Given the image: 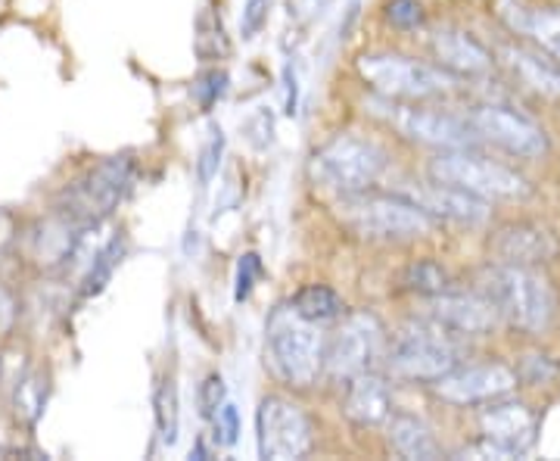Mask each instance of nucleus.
<instances>
[{
    "label": "nucleus",
    "mask_w": 560,
    "mask_h": 461,
    "mask_svg": "<svg viewBox=\"0 0 560 461\" xmlns=\"http://www.w3.org/2000/svg\"><path fill=\"white\" fill-rule=\"evenodd\" d=\"M337 221L361 241H415L436 231V219L401 194H349L337 200Z\"/></svg>",
    "instance_id": "obj_1"
},
{
    "label": "nucleus",
    "mask_w": 560,
    "mask_h": 461,
    "mask_svg": "<svg viewBox=\"0 0 560 461\" xmlns=\"http://www.w3.org/2000/svg\"><path fill=\"white\" fill-rule=\"evenodd\" d=\"M324 334L293 306H278L265 327V359L287 387L305 390L324 371Z\"/></svg>",
    "instance_id": "obj_2"
},
{
    "label": "nucleus",
    "mask_w": 560,
    "mask_h": 461,
    "mask_svg": "<svg viewBox=\"0 0 560 461\" xmlns=\"http://www.w3.org/2000/svg\"><path fill=\"white\" fill-rule=\"evenodd\" d=\"M482 297L495 306L501 319L526 334H541L555 321V293L548 281L526 265L495 262L482 275Z\"/></svg>",
    "instance_id": "obj_3"
},
{
    "label": "nucleus",
    "mask_w": 560,
    "mask_h": 461,
    "mask_svg": "<svg viewBox=\"0 0 560 461\" xmlns=\"http://www.w3.org/2000/svg\"><path fill=\"white\" fill-rule=\"evenodd\" d=\"M383 169H386V153L381 143L355 131H342L327 143H320L308 160L312 181L337 197L371 191V184H377Z\"/></svg>",
    "instance_id": "obj_4"
},
{
    "label": "nucleus",
    "mask_w": 560,
    "mask_h": 461,
    "mask_svg": "<svg viewBox=\"0 0 560 461\" xmlns=\"http://www.w3.org/2000/svg\"><path fill=\"white\" fill-rule=\"evenodd\" d=\"M355 69L377 97H389V101H440L458 88L452 72L401 54H361Z\"/></svg>",
    "instance_id": "obj_5"
},
{
    "label": "nucleus",
    "mask_w": 560,
    "mask_h": 461,
    "mask_svg": "<svg viewBox=\"0 0 560 461\" xmlns=\"http://www.w3.org/2000/svg\"><path fill=\"white\" fill-rule=\"evenodd\" d=\"M458 343L452 337V331L442 327L440 321L427 319L408 324L383 359H386L389 374L399 381L433 383L452 368H458Z\"/></svg>",
    "instance_id": "obj_6"
},
{
    "label": "nucleus",
    "mask_w": 560,
    "mask_h": 461,
    "mask_svg": "<svg viewBox=\"0 0 560 461\" xmlns=\"http://www.w3.org/2000/svg\"><path fill=\"white\" fill-rule=\"evenodd\" d=\"M135 181V160L131 157H109L91 165L75 184L62 191L57 216L79 224V228H101L106 216L119 206Z\"/></svg>",
    "instance_id": "obj_7"
},
{
    "label": "nucleus",
    "mask_w": 560,
    "mask_h": 461,
    "mask_svg": "<svg viewBox=\"0 0 560 461\" xmlns=\"http://www.w3.org/2000/svg\"><path fill=\"white\" fill-rule=\"evenodd\" d=\"M371 116L396 128L401 138L436 147V150H467L480 141L477 131L470 128L467 116H455L445 110H427L411 101H389V97H374L368 103Z\"/></svg>",
    "instance_id": "obj_8"
},
{
    "label": "nucleus",
    "mask_w": 560,
    "mask_h": 461,
    "mask_svg": "<svg viewBox=\"0 0 560 461\" xmlns=\"http://www.w3.org/2000/svg\"><path fill=\"white\" fill-rule=\"evenodd\" d=\"M430 178L460 187L480 200H523L529 197V184L514 169L495 160L477 157L470 150H442L430 162Z\"/></svg>",
    "instance_id": "obj_9"
},
{
    "label": "nucleus",
    "mask_w": 560,
    "mask_h": 461,
    "mask_svg": "<svg viewBox=\"0 0 560 461\" xmlns=\"http://www.w3.org/2000/svg\"><path fill=\"white\" fill-rule=\"evenodd\" d=\"M386 356V331L381 319L368 309L352 312L324 341V371L334 381H349L361 371H374Z\"/></svg>",
    "instance_id": "obj_10"
},
{
    "label": "nucleus",
    "mask_w": 560,
    "mask_h": 461,
    "mask_svg": "<svg viewBox=\"0 0 560 461\" xmlns=\"http://www.w3.org/2000/svg\"><path fill=\"white\" fill-rule=\"evenodd\" d=\"M256 442L259 459L296 461L315 446V430L308 415L287 396H265L256 408Z\"/></svg>",
    "instance_id": "obj_11"
},
{
    "label": "nucleus",
    "mask_w": 560,
    "mask_h": 461,
    "mask_svg": "<svg viewBox=\"0 0 560 461\" xmlns=\"http://www.w3.org/2000/svg\"><path fill=\"white\" fill-rule=\"evenodd\" d=\"M482 440L477 446L480 459H521L533 449L539 434V418L523 402L492 400L480 415Z\"/></svg>",
    "instance_id": "obj_12"
},
{
    "label": "nucleus",
    "mask_w": 560,
    "mask_h": 461,
    "mask_svg": "<svg viewBox=\"0 0 560 461\" xmlns=\"http://www.w3.org/2000/svg\"><path fill=\"white\" fill-rule=\"evenodd\" d=\"M467 122L477 131V138L495 143L504 153L521 157V160H539L551 147L539 122L526 119L523 113L508 110V106H495V103L477 106V110H470Z\"/></svg>",
    "instance_id": "obj_13"
},
{
    "label": "nucleus",
    "mask_w": 560,
    "mask_h": 461,
    "mask_svg": "<svg viewBox=\"0 0 560 461\" xmlns=\"http://www.w3.org/2000/svg\"><path fill=\"white\" fill-rule=\"evenodd\" d=\"M517 387V374L501 361H482V365H464L452 368L433 381V393L448 405H480L508 396Z\"/></svg>",
    "instance_id": "obj_14"
},
{
    "label": "nucleus",
    "mask_w": 560,
    "mask_h": 461,
    "mask_svg": "<svg viewBox=\"0 0 560 461\" xmlns=\"http://www.w3.org/2000/svg\"><path fill=\"white\" fill-rule=\"evenodd\" d=\"M492 13L514 35L533 41L545 57L560 62V7H533L526 0H495Z\"/></svg>",
    "instance_id": "obj_15"
},
{
    "label": "nucleus",
    "mask_w": 560,
    "mask_h": 461,
    "mask_svg": "<svg viewBox=\"0 0 560 461\" xmlns=\"http://www.w3.org/2000/svg\"><path fill=\"white\" fill-rule=\"evenodd\" d=\"M492 260L501 265H545L558 256V241L551 231H545L541 224L533 221H511L499 228L489 241Z\"/></svg>",
    "instance_id": "obj_16"
},
{
    "label": "nucleus",
    "mask_w": 560,
    "mask_h": 461,
    "mask_svg": "<svg viewBox=\"0 0 560 461\" xmlns=\"http://www.w3.org/2000/svg\"><path fill=\"white\" fill-rule=\"evenodd\" d=\"M427 319L440 321L442 327H448L452 334L480 337V334H489L499 324V312H495V306L486 300V297L442 290L436 297H430Z\"/></svg>",
    "instance_id": "obj_17"
},
{
    "label": "nucleus",
    "mask_w": 560,
    "mask_h": 461,
    "mask_svg": "<svg viewBox=\"0 0 560 461\" xmlns=\"http://www.w3.org/2000/svg\"><path fill=\"white\" fill-rule=\"evenodd\" d=\"M401 197L415 200L423 209L430 212L433 219H448L458 221V224H482L489 219V200H480L460 187H452V184H442V181H433V184H423L418 191H399Z\"/></svg>",
    "instance_id": "obj_18"
},
{
    "label": "nucleus",
    "mask_w": 560,
    "mask_h": 461,
    "mask_svg": "<svg viewBox=\"0 0 560 461\" xmlns=\"http://www.w3.org/2000/svg\"><path fill=\"white\" fill-rule=\"evenodd\" d=\"M430 50L440 60V69L452 76H486L492 69V54L470 32L442 25L430 38Z\"/></svg>",
    "instance_id": "obj_19"
},
{
    "label": "nucleus",
    "mask_w": 560,
    "mask_h": 461,
    "mask_svg": "<svg viewBox=\"0 0 560 461\" xmlns=\"http://www.w3.org/2000/svg\"><path fill=\"white\" fill-rule=\"evenodd\" d=\"M342 415L355 427H377L386 424L393 415V396L381 374L361 371L346 381V396H342Z\"/></svg>",
    "instance_id": "obj_20"
},
{
    "label": "nucleus",
    "mask_w": 560,
    "mask_h": 461,
    "mask_svg": "<svg viewBox=\"0 0 560 461\" xmlns=\"http://www.w3.org/2000/svg\"><path fill=\"white\" fill-rule=\"evenodd\" d=\"M501 60L511 69V76L521 81L523 88L536 91L541 97H560V62L551 57L545 60L541 50L529 47H504Z\"/></svg>",
    "instance_id": "obj_21"
},
{
    "label": "nucleus",
    "mask_w": 560,
    "mask_h": 461,
    "mask_svg": "<svg viewBox=\"0 0 560 461\" xmlns=\"http://www.w3.org/2000/svg\"><path fill=\"white\" fill-rule=\"evenodd\" d=\"M386 437H389V446L393 452L408 461H436L442 459V449L433 430L427 424L420 422L418 415H389L386 418Z\"/></svg>",
    "instance_id": "obj_22"
},
{
    "label": "nucleus",
    "mask_w": 560,
    "mask_h": 461,
    "mask_svg": "<svg viewBox=\"0 0 560 461\" xmlns=\"http://www.w3.org/2000/svg\"><path fill=\"white\" fill-rule=\"evenodd\" d=\"M290 306L300 312L302 319L315 321V324L340 319L342 312H346L342 297L334 287H327V284H305V287H300V290L293 293V302H290Z\"/></svg>",
    "instance_id": "obj_23"
},
{
    "label": "nucleus",
    "mask_w": 560,
    "mask_h": 461,
    "mask_svg": "<svg viewBox=\"0 0 560 461\" xmlns=\"http://www.w3.org/2000/svg\"><path fill=\"white\" fill-rule=\"evenodd\" d=\"M47 393H50V383H47V371L44 368H32L22 374V381H16L13 390V415L16 422L32 427L38 422L44 405H47Z\"/></svg>",
    "instance_id": "obj_24"
},
{
    "label": "nucleus",
    "mask_w": 560,
    "mask_h": 461,
    "mask_svg": "<svg viewBox=\"0 0 560 461\" xmlns=\"http://www.w3.org/2000/svg\"><path fill=\"white\" fill-rule=\"evenodd\" d=\"M121 253H125V241L121 238H113V241L103 243L101 250L91 256V262H88L84 275H81V297H97L101 293L103 287L109 284V278H113Z\"/></svg>",
    "instance_id": "obj_25"
},
{
    "label": "nucleus",
    "mask_w": 560,
    "mask_h": 461,
    "mask_svg": "<svg viewBox=\"0 0 560 461\" xmlns=\"http://www.w3.org/2000/svg\"><path fill=\"white\" fill-rule=\"evenodd\" d=\"M178 383L175 378H165L156 387V396H153V408H156V430H160V440L165 446H175L178 442L180 430V412H178Z\"/></svg>",
    "instance_id": "obj_26"
},
{
    "label": "nucleus",
    "mask_w": 560,
    "mask_h": 461,
    "mask_svg": "<svg viewBox=\"0 0 560 461\" xmlns=\"http://www.w3.org/2000/svg\"><path fill=\"white\" fill-rule=\"evenodd\" d=\"M401 287L408 293H418V297L430 300V297H436L442 290H448V272L442 268L440 262L418 260L401 272Z\"/></svg>",
    "instance_id": "obj_27"
},
{
    "label": "nucleus",
    "mask_w": 560,
    "mask_h": 461,
    "mask_svg": "<svg viewBox=\"0 0 560 461\" xmlns=\"http://www.w3.org/2000/svg\"><path fill=\"white\" fill-rule=\"evenodd\" d=\"M194 47H197V57H200V60H219V57L228 54L224 28H221V20L212 13V10H202L200 13Z\"/></svg>",
    "instance_id": "obj_28"
},
{
    "label": "nucleus",
    "mask_w": 560,
    "mask_h": 461,
    "mask_svg": "<svg viewBox=\"0 0 560 461\" xmlns=\"http://www.w3.org/2000/svg\"><path fill=\"white\" fill-rule=\"evenodd\" d=\"M241 131L253 150H268V147L275 143V113H271L268 106L253 110V113L241 122Z\"/></svg>",
    "instance_id": "obj_29"
},
{
    "label": "nucleus",
    "mask_w": 560,
    "mask_h": 461,
    "mask_svg": "<svg viewBox=\"0 0 560 461\" xmlns=\"http://www.w3.org/2000/svg\"><path fill=\"white\" fill-rule=\"evenodd\" d=\"M228 402V387H224V378L221 374H206L197 390V408H200V418L212 422L215 412Z\"/></svg>",
    "instance_id": "obj_30"
},
{
    "label": "nucleus",
    "mask_w": 560,
    "mask_h": 461,
    "mask_svg": "<svg viewBox=\"0 0 560 461\" xmlns=\"http://www.w3.org/2000/svg\"><path fill=\"white\" fill-rule=\"evenodd\" d=\"M386 22L399 32H415L423 25V7L420 0H389L386 3Z\"/></svg>",
    "instance_id": "obj_31"
},
{
    "label": "nucleus",
    "mask_w": 560,
    "mask_h": 461,
    "mask_svg": "<svg viewBox=\"0 0 560 461\" xmlns=\"http://www.w3.org/2000/svg\"><path fill=\"white\" fill-rule=\"evenodd\" d=\"M221 157H224V135H221V128H212V138L202 143L200 160H197V178H200V184H212V178L219 175Z\"/></svg>",
    "instance_id": "obj_32"
},
{
    "label": "nucleus",
    "mask_w": 560,
    "mask_h": 461,
    "mask_svg": "<svg viewBox=\"0 0 560 461\" xmlns=\"http://www.w3.org/2000/svg\"><path fill=\"white\" fill-rule=\"evenodd\" d=\"M261 278V260L259 253H243L237 262V278H234V300H249L253 287Z\"/></svg>",
    "instance_id": "obj_33"
},
{
    "label": "nucleus",
    "mask_w": 560,
    "mask_h": 461,
    "mask_svg": "<svg viewBox=\"0 0 560 461\" xmlns=\"http://www.w3.org/2000/svg\"><path fill=\"white\" fill-rule=\"evenodd\" d=\"M224 91H228V72H221V69L202 72L200 79H197V84H194V97L200 101L202 110H212Z\"/></svg>",
    "instance_id": "obj_34"
},
{
    "label": "nucleus",
    "mask_w": 560,
    "mask_h": 461,
    "mask_svg": "<svg viewBox=\"0 0 560 461\" xmlns=\"http://www.w3.org/2000/svg\"><path fill=\"white\" fill-rule=\"evenodd\" d=\"M212 427H215V442L219 446H234V442L241 440V415H237V408L231 402H224L215 412Z\"/></svg>",
    "instance_id": "obj_35"
},
{
    "label": "nucleus",
    "mask_w": 560,
    "mask_h": 461,
    "mask_svg": "<svg viewBox=\"0 0 560 461\" xmlns=\"http://www.w3.org/2000/svg\"><path fill=\"white\" fill-rule=\"evenodd\" d=\"M268 10H271V3L268 0H246L243 3V16H241V32L243 38H256L261 28H265V22H268Z\"/></svg>",
    "instance_id": "obj_36"
},
{
    "label": "nucleus",
    "mask_w": 560,
    "mask_h": 461,
    "mask_svg": "<svg viewBox=\"0 0 560 461\" xmlns=\"http://www.w3.org/2000/svg\"><path fill=\"white\" fill-rule=\"evenodd\" d=\"M16 315H20V306H16V297L0 284V334H10L13 324H16Z\"/></svg>",
    "instance_id": "obj_37"
},
{
    "label": "nucleus",
    "mask_w": 560,
    "mask_h": 461,
    "mask_svg": "<svg viewBox=\"0 0 560 461\" xmlns=\"http://www.w3.org/2000/svg\"><path fill=\"white\" fill-rule=\"evenodd\" d=\"M283 84H287L283 113H287V116H293V113H296V103H300V88H296V72H293V66H287V72H283Z\"/></svg>",
    "instance_id": "obj_38"
},
{
    "label": "nucleus",
    "mask_w": 560,
    "mask_h": 461,
    "mask_svg": "<svg viewBox=\"0 0 560 461\" xmlns=\"http://www.w3.org/2000/svg\"><path fill=\"white\" fill-rule=\"evenodd\" d=\"M327 0H290L287 7H290V16H296V20H305V16H312L315 10H320Z\"/></svg>",
    "instance_id": "obj_39"
}]
</instances>
